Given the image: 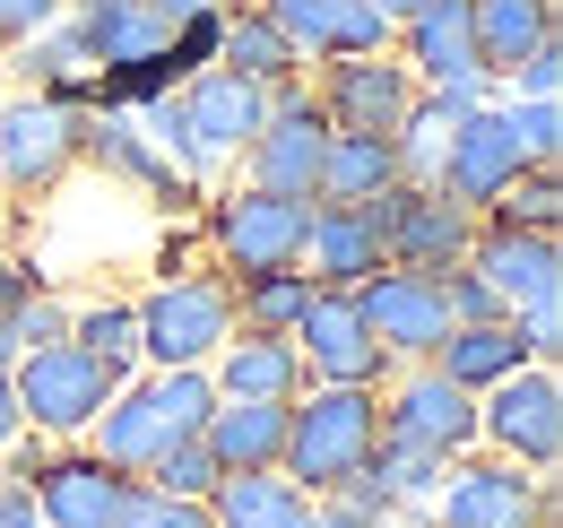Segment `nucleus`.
<instances>
[{"instance_id": "45", "label": "nucleus", "mask_w": 563, "mask_h": 528, "mask_svg": "<svg viewBox=\"0 0 563 528\" xmlns=\"http://www.w3.org/2000/svg\"><path fill=\"white\" fill-rule=\"evenodd\" d=\"M373 9H382V18H390V26H399V18H417L424 0H373Z\"/></svg>"}, {"instance_id": "42", "label": "nucleus", "mask_w": 563, "mask_h": 528, "mask_svg": "<svg viewBox=\"0 0 563 528\" xmlns=\"http://www.w3.org/2000/svg\"><path fill=\"white\" fill-rule=\"evenodd\" d=\"M26 295H35V277H26V268H18L9 252H0V321H9V312H18Z\"/></svg>"}, {"instance_id": "31", "label": "nucleus", "mask_w": 563, "mask_h": 528, "mask_svg": "<svg viewBox=\"0 0 563 528\" xmlns=\"http://www.w3.org/2000/svg\"><path fill=\"white\" fill-rule=\"evenodd\" d=\"M70 346H87L104 373L131 382V364H140V312L131 304H87V312H70Z\"/></svg>"}, {"instance_id": "39", "label": "nucleus", "mask_w": 563, "mask_h": 528, "mask_svg": "<svg viewBox=\"0 0 563 528\" xmlns=\"http://www.w3.org/2000/svg\"><path fill=\"white\" fill-rule=\"evenodd\" d=\"M62 9H70V0H0V44H26V35H44Z\"/></svg>"}, {"instance_id": "16", "label": "nucleus", "mask_w": 563, "mask_h": 528, "mask_svg": "<svg viewBox=\"0 0 563 528\" xmlns=\"http://www.w3.org/2000/svg\"><path fill=\"white\" fill-rule=\"evenodd\" d=\"M486 277V295L503 312H529V304H555L563 295V243L555 234H520V226H477V243H468V261Z\"/></svg>"}, {"instance_id": "37", "label": "nucleus", "mask_w": 563, "mask_h": 528, "mask_svg": "<svg viewBox=\"0 0 563 528\" xmlns=\"http://www.w3.org/2000/svg\"><path fill=\"white\" fill-rule=\"evenodd\" d=\"M503 113H511L520 147H529V165H555V156H563V113H555V105H520V96H511Z\"/></svg>"}, {"instance_id": "35", "label": "nucleus", "mask_w": 563, "mask_h": 528, "mask_svg": "<svg viewBox=\"0 0 563 528\" xmlns=\"http://www.w3.org/2000/svg\"><path fill=\"white\" fill-rule=\"evenodd\" d=\"M113 528H209V503H174V494H156L131 476V494H122V520Z\"/></svg>"}, {"instance_id": "19", "label": "nucleus", "mask_w": 563, "mask_h": 528, "mask_svg": "<svg viewBox=\"0 0 563 528\" xmlns=\"http://www.w3.org/2000/svg\"><path fill=\"white\" fill-rule=\"evenodd\" d=\"M390 35H399L417 87H468V78H486L477 69V35H468V0H424L417 18H399Z\"/></svg>"}, {"instance_id": "11", "label": "nucleus", "mask_w": 563, "mask_h": 528, "mask_svg": "<svg viewBox=\"0 0 563 528\" xmlns=\"http://www.w3.org/2000/svg\"><path fill=\"white\" fill-rule=\"evenodd\" d=\"M321 147H330L321 105H312L303 87H286L278 105H269V122L243 139V174H252V191L312 199V191H321Z\"/></svg>"}, {"instance_id": "27", "label": "nucleus", "mask_w": 563, "mask_h": 528, "mask_svg": "<svg viewBox=\"0 0 563 528\" xmlns=\"http://www.w3.org/2000/svg\"><path fill=\"white\" fill-rule=\"evenodd\" d=\"M399 183V156H390V139L373 131H330V147H321V208H364V199H382Z\"/></svg>"}, {"instance_id": "13", "label": "nucleus", "mask_w": 563, "mask_h": 528, "mask_svg": "<svg viewBox=\"0 0 563 528\" xmlns=\"http://www.w3.org/2000/svg\"><path fill=\"white\" fill-rule=\"evenodd\" d=\"M382 442H408V451H433V460H468L477 451V398L424 364V373H408L382 398Z\"/></svg>"}, {"instance_id": "44", "label": "nucleus", "mask_w": 563, "mask_h": 528, "mask_svg": "<svg viewBox=\"0 0 563 528\" xmlns=\"http://www.w3.org/2000/svg\"><path fill=\"white\" fill-rule=\"evenodd\" d=\"M147 9H156V18H165V26H191V18H217V9H225V0H147Z\"/></svg>"}, {"instance_id": "32", "label": "nucleus", "mask_w": 563, "mask_h": 528, "mask_svg": "<svg viewBox=\"0 0 563 528\" xmlns=\"http://www.w3.org/2000/svg\"><path fill=\"white\" fill-rule=\"evenodd\" d=\"M486 226H520V234H555L563 226V183H555V165H529L511 191L486 208Z\"/></svg>"}, {"instance_id": "25", "label": "nucleus", "mask_w": 563, "mask_h": 528, "mask_svg": "<svg viewBox=\"0 0 563 528\" xmlns=\"http://www.w3.org/2000/svg\"><path fill=\"white\" fill-rule=\"evenodd\" d=\"M78 156H96L104 174H122V183H140V191H156V199H183V191H191V174H183L174 156H156V139H147L131 113H104V122H87Z\"/></svg>"}, {"instance_id": "41", "label": "nucleus", "mask_w": 563, "mask_h": 528, "mask_svg": "<svg viewBox=\"0 0 563 528\" xmlns=\"http://www.w3.org/2000/svg\"><path fill=\"white\" fill-rule=\"evenodd\" d=\"M0 528H44V512H35V494H26L18 476L0 485Z\"/></svg>"}, {"instance_id": "2", "label": "nucleus", "mask_w": 563, "mask_h": 528, "mask_svg": "<svg viewBox=\"0 0 563 528\" xmlns=\"http://www.w3.org/2000/svg\"><path fill=\"white\" fill-rule=\"evenodd\" d=\"M382 442V398L373 391H330L312 382V398H286V451H278V476H295L303 494H330L347 485L364 451Z\"/></svg>"}, {"instance_id": "38", "label": "nucleus", "mask_w": 563, "mask_h": 528, "mask_svg": "<svg viewBox=\"0 0 563 528\" xmlns=\"http://www.w3.org/2000/svg\"><path fill=\"white\" fill-rule=\"evenodd\" d=\"M442 304H451V321H511V312L486 295L477 268H442Z\"/></svg>"}, {"instance_id": "5", "label": "nucleus", "mask_w": 563, "mask_h": 528, "mask_svg": "<svg viewBox=\"0 0 563 528\" xmlns=\"http://www.w3.org/2000/svg\"><path fill=\"white\" fill-rule=\"evenodd\" d=\"M364 217H373V234H382V261L390 268H424V277L460 268L468 243H477V208L442 199L433 183H390L382 199H364Z\"/></svg>"}, {"instance_id": "22", "label": "nucleus", "mask_w": 563, "mask_h": 528, "mask_svg": "<svg viewBox=\"0 0 563 528\" xmlns=\"http://www.w3.org/2000/svg\"><path fill=\"white\" fill-rule=\"evenodd\" d=\"M209 460L225 476H252V468H278L286 451V398H217L209 425H200Z\"/></svg>"}, {"instance_id": "23", "label": "nucleus", "mask_w": 563, "mask_h": 528, "mask_svg": "<svg viewBox=\"0 0 563 528\" xmlns=\"http://www.w3.org/2000/svg\"><path fill=\"white\" fill-rule=\"evenodd\" d=\"M424 364L477 398V391H494V382H511V373L529 364V346H520L511 321H451V330L433 338V355H424Z\"/></svg>"}, {"instance_id": "4", "label": "nucleus", "mask_w": 563, "mask_h": 528, "mask_svg": "<svg viewBox=\"0 0 563 528\" xmlns=\"http://www.w3.org/2000/svg\"><path fill=\"white\" fill-rule=\"evenodd\" d=\"M9 391H18V416L35 425V433H53V442H78L96 416H104V398L122 391V373H104L87 346H35V355H18L9 364Z\"/></svg>"}, {"instance_id": "28", "label": "nucleus", "mask_w": 563, "mask_h": 528, "mask_svg": "<svg viewBox=\"0 0 563 528\" xmlns=\"http://www.w3.org/2000/svg\"><path fill=\"white\" fill-rule=\"evenodd\" d=\"M225 26V62L234 78H261V87H303V62H295V44H286L278 26L261 18V9H234V18H217Z\"/></svg>"}, {"instance_id": "36", "label": "nucleus", "mask_w": 563, "mask_h": 528, "mask_svg": "<svg viewBox=\"0 0 563 528\" xmlns=\"http://www.w3.org/2000/svg\"><path fill=\"white\" fill-rule=\"evenodd\" d=\"M503 87H511V96H520V105H555V96H563V35H547V44H538V53H529V62L511 69V78H503Z\"/></svg>"}, {"instance_id": "12", "label": "nucleus", "mask_w": 563, "mask_h": 528, "mask_svg": "<svg viewBox=\"0 0 563 528\" xmlns=\"http://www.w3.org/2000/svg\"><path fill=\"white\" fill-rule=\"evenodd\" d=\"M520 174H529V147H520V131H511V113H503V105H477V113H460V131H451V147H442L433 191L486 217Z\"/></svg>"}, {"instance_id": "30", "label": "nucleus", "mask_w": 563, "mask_h": 528, "mask_svg": "<svg viewBox=\"0 0 563 528\" xmlns=\"http://www.w3.org/2000/svg\"><path fill=\"white\" fill-rule=\"evenodd\" d=\"M442 468H451V460H433V451H408V442H373L355 476H364V485H373L390 512H424V503H433V485H442Z\"/></svg>"}, {"instance_id": "34", "label": "nucleus", "mask_w": 563, "mask_h": 528, "mask_svg": "<svg viewBox=\"0 0 563 528\" xmlns=\"http://www.w3.org/2000/svg\"><path fill=\"white\" fill-rule=\"evenodd\" d=\"M0 330H9V346H18V355H35V346H62V338H70V304H53V295L35 286V295H26V304H18Z\"/></svg>"}, {"instance_id": "20", "label": "nucleus", "mask_w": 563, "mask_h": 528, "mask_svg": "<svg viewBox=\"0 0 563 528\" xmlns=\"http://www.w3.org/2000/svg\"><path fill=\"white\" fill-rule=\"evenodd\" d=\"M303 277L312 286H339V295H355L373 268H390L382 261V234H373V217L364 208H321L312 199V226H303Z\"/></svg>"}, {"instance_id": "43", "label": "nucleus", "mask_w": 563, "mask_h": 528, "mask_svg": "<svg viewBox=\"0 0 563 528\" xmlns=\"http://www.w3.org/2000/svg\"><path fill=\"white\" fill-rule=\"evenodd\" d=\"M26 442V416H18V391H9V373H0V460Z\"/></svg>"}, {"instance_id": "1", "label": "nucleus", "mask_w": 563, "mask_h": 528, "mask_svg": "<svg viewBox=\"0 0 563 528\" xmlns=\"http://www.w3.org/2000/svg\"><path fill=\"white\" fill-rule=\"evenodd\" d=\"M209 373L200 364H183V373H147V382H122V391L104 398V416L87 425L96 433V460L122 468V476H147V468L165 460L174 442H191L200 425H209Z\"/></svg>"}, {"instance_id": "3", "label": "nucleus", "mask_w": 563, "mask_h": 528, "mask_svg": "<svg viewBox=\"0 0 563 528\" xmlns=\"http://www.w3.org/2000/svg\"><path fill=\"white\" fill-rule=\"evenodd\" d=\"M131 312H140V364H156V373L200 364L209 373V355L234 338V286L225 277H165Z\"/></svg>"}, {"instance_id": "6", "label": "nucleus", "mask_w": 563, "mask_h": 528, "mask_svg": "<svg viewBox=\"0 0 563 528\" xmlns=\"http://www.w3.org/2000/svg\"><path fill=\"white\" fill-rule=\"evenodd\" d=\"M424 512L433 528H555V485L511 460H451Z\"/></svg>"}, {"instance_id": "18", "label": "nucleus", "mask_w": 563, "mask_h": 528, "mask_svg": "<svg viewBox=\"0 0 563 528\" xmlns=\"http://www.w3.org/2000/svg\"><path fill=\"white\" fill-rule=\"evenodd\" d=\"M18 485L35 494L44 528H113L122 520V494H131V476L104 468L96 451H87V460H26Z\"/></svg>"}, {"instance_id": "8", "label": "nucleus", "mask_w": 563, "mask_h": 528, "mask_svg": "<svg viewBox=\"0 0 563 528\" xmlns=\"http://www.w3.org/2000/svg\"><path fill=\"white\" fill-rule=\"evenodd\" d=\"M78 139H87V113L70 96H9L0 105V183L18 199L53 191L78 165Z\"/></svg>"}, {"instance_id": "14", "label": "nucleus", "mask_w": 563, "mask_h": 528, "mask_svg": "<svg viewBox=\"0 0 563 528\" xmlns=\"http://www.w3.org/2000/svg\"><path fill=\"white\" fill-rule=\"evenodd\" d=\"M321 122L330 131H373L390 139L399 122H408V105H417V78H408V62H390V53H355V62H330L321 69Z\"/></svg>"}, {"instance_id": "7", "label": "nucleus", "mask_w": 563, "mask_h": 528, "mask_svg": "<svg viewBox=\"0 0 563 528\" xmlns=\"http://www.w3.org/2000/svg\"><path fill=\"white\" fill-rule=\"evenodd\" d=\"M477 442H494V460L547 476V468L563 460V373L520 364L511 382L477 391Z\"/></svg>"}, {"instance_id": "15", "label": "nucleus", "mask_w": 563, "mask_h": 528, "mask_svg": "<svg viewBox=\"0 0 563 528\" xmlns=\"http://www.w3.org/2000/svg\"><path fill=\"white\" fill-rule=\"evenodd\" d=\"M355 312H364V330L382 338V355H433V338L451 330V304H442V277H424V268H373L364 286H355Z\"/></svg>"}, {"instance_id": "40", "label": "nucleus", "mask_w": 563, "mask_h": 528, "mask_svg": "<svg viewBox=\"0 0 563 528\" xmlns=\"http://www.w3.org/2000/svg\"><path fill=\"white\" fill-rule=\"evenodd\" d=\"M303 528H390V520H364L355 503H339V494H321V503L303 512Z\"/></svg>"}, {"instance_id": "33", "label": "nucleus", "mask_w": 563, "mask_h": 528, "mask_svg": "<svg viewBox=\"0 0 563 528\" xmlns=\"http://www.w3.org/2000/svg\"><path fill=\"white\" fill-rule=\"evenodd\" d=\"M217 476H225V468H217V460H209V442L191 433V442H174L165 460L147 468L140 485H156V494H174V503H209V494H217Z\"/></svg>"}, {"instance_id": "21", "label": "nucleus", "mask_w": 563, "mask_h": 528, "mask_svg": "<svg viewBox=\"0 0 563 528\" xmlns=\"http://www.w3.org/2000/svg\"><path fill=\"white\" fill-rule=\"evenodd\" d=\"M209 391L217 398H303V355H295V338L234 330L209 355Z\"/></svg>"}, {"instance_id": "29", "label": "nucleus", "mask_w": 563, "mask_h": 528, "mask_svg": "<svg viewBox=\"0 0 563 528\" xmlns=\"http://www.w3.org/2000/svg\"><path fill=\"white\" fill-rule=\"evenodd\" d=\"M225 286H234V330H261V338H286L312 304L303 268H261V277H225Z\"/></svg>"}, {"instance_id": "24", "label": "nucleus", "mask_w": 563, "mask_h": 528, "mask_svg": "<svg viewBox=\"0 0 563 528\" xmlns=\"http://www.w3.org/2000/svg\"><path fill=\"white\" fill-rule=\"evenodd\" d=\"M468 35H477V69L503 87V78L529 62L547 35H563V26H555V0H468Z\"/></svg>"}, {"instance_id": "26", "label": "nucleus", "mask_w": 563, "mask_h": 528, "mask_svg": "<svg viewBox=\"0 0 563 528\" xmlns=\"http://www.w3.org/2000/svg\"><path fill=\"white\" fill-rule=\"evenodd\" d=\"M303 512H312V494L278 468L217 476V494H209V528H303Z\"/></svg>"}, {"instance_id": "17", "label": "nucleus", "mask_w": 563, "mask_h": 528, "mask_svg": "<svg viewBox=\"0 0 563 528\" xmlns=\"http://www.w3.org/2000/svg\"><path fill=\"white\" fill-rule=\"evenodd\" d=\"M261 18L295 44V62H355L390 53V18L373 0H261Z\"/></svg>"}, {"instance_id": "10", "label": "nucleus", "mask_w": 563, "mask_h": 528, "mask_svg": "<svg viewBox=\"0 0 563 528\" xmlns=\"http://www.w3.org/2000/svg\"><path fill=\"white\" fill-rule=\"evenodd\" d=\"M295 355H303V382H330V391H373L382 382V338L364 330V312H355V295L339 286H312V304H303V321H295Z\"/></svg>"}, {"instance_id": "9", "label": "nucleus", "mask_w": 563, "mask_h": 528, "mask_svg": "<svg viewBox=\"0 0 563 528\" xmlns=\"http://www.w3.org/2000/svg\"><path fill=\"white\" fill-rule=\"evenodd\" d=\"M303 226H312V199H278V191H225L209 208V243L234 277H261V268H295L303 261Z\"/></svg>"}]
</instances>
